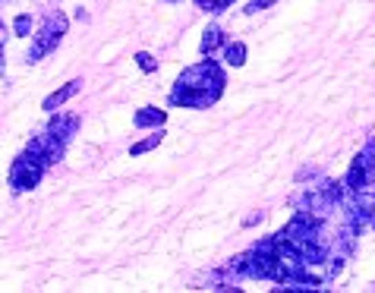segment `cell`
Masks as SVG:
<instances>
[{"instance_id":"10","label":"cell","mask_w":375,"mask_h":293,"mask_svg":"<svg viewBox=\"0 0 375 293\" xmlns=\"http://www.w3.org/2000/svg\"><path fill=\"white\" fill-rule=\"evenodd\" d=\"M224 61L231 63V67H243V63H246V45H240V41L227 45L224 47Z\"/></svg>"},{"instance_id":"3","label":"cell","mask_w":375,"mask_h":293,"mask_svg":"<svg viewBox=\"0 0 375 293\" xmlns=\"http://www.w3.org/2000/svg\"><path fill=\"white\" fill-rule=\"evenodd\" d=\"M47 167L51 164L45 161V155H38L35 149H25L23 155L13 161V167H10V186H13L16 193L35 189L38 183H41V177H45Z\"/></svg>"},{"instance_id":"9","label":"cell","mask_w":375,"mask_h":293,"mask_svg":"<svg viewBox=\"0 0 375 293\" xmlns=\"http://www.w3.org/2000/svg\"><path fill=\"white\" fill-rule=\"evenodd\" d=\"M221 41H224L221 29H218V25H208V29H205V35H202V45H199V47H202L205 57H211V54L221 47Z\"/></svg>"},{"instance_id":"6","label":"cell","mask_w":375,"mask_h":293,"mask_svg":"<svg viewBox=\"0 0 375 293\" xmlns=\"http://www.w3.org/2000/svg\"><path fill=\"white\" fill-rule=\"evenodd\" d=\"M221 95H208V91H186V89H173L171 91V105L177 107H211Z\"/></svg>"},{"instance_id":"4","label":"cell","mask_w":375,"mask_h":293,"mask_svg":"<svg viewBox=\"0 0 375 293\" xmlns=\"http://www.w3.org/2000/svg\"><path fill=\"white\" fill-rule=\"evenodd\" d=\"M67 16L63 13H54V16H47V23L41 25V32L35 35V41H32V51H29V61L35 63V61H41L45 54H51L54 47L61 45V38L67 35Z\"/></svg>"},{"instance_id":"13","label":"cell","mask_w":375,"mask_h":293,"mask_svg":"<svg viewBox=\"0 0 375 293\" xmlns=\"http://www.w3.org/2000/svg\"><path fill=\"white\" fill-rule=\"evenodd\" d=\"M136 61H139V67H142L145 69V73H155V69H158V63H155V57H151V54H136Z\"/></svg>"},{"instance_id":"5","label":"cell","mask_w":375,"mask_h":293,"mask_svg":"<svg viewBox=\"0 0 375 293\" xmlns=\"http://www.w3.org/2000/svg\"><path fill=\"white\" fill-rule=\"evenodd\" d=\"M347 193H356V189H363L366 183L375 180V135L366 142V149L353 158L350 171H347Z\"/></svg>"},{"instance_id":"8","label":"cell","mask_w":375,"mask_h":293,"mask_svg":"<svg viewBox=\"0 0 375 293\" xmlns=\"http://www.w3.org/2000/svg\"><path fill=\"white\" fill-rule=\"evenodd\" d=\"M164 123V111H158V107H142V111L136 113V127L145 129V127H161Z\"/></svg>"},{"instance_id":"14","label":"cell","mask_w":375,"mask_h":293,"mask_svg":"<svg viewBox=\"0 0 375 293\" xmlns=\"http://www.w3.org/2000/svg\"><path fill=\"white\" fill-rule=\"evenodd\" d=\"M271 3H275V0H253V3H249V13H259V10L271 7Z\"/></svg>"},{"instance_id":"11","label":"cell","mask_w":375,"mask_h":293,"mask_svg":"<svg viewBox=\"0 0 375 293\" xmlns=\"http://www.w3.org/2000/svg\"><path fill=\"white\" fill-rule=\"evenodd\" d=\"M158 145H161V133L149 135V139H142V142H136V145H133V149H129V155H145V151L158 149Z\"/></svg>"},{"instance_id":"12","label":"cell","mask_w":375,"mask_h":293,"mask_svg":"<svg viewBox=\"0 0 375 293\" xmlns=\"http://www.w3.org/2000/svg\"><path fill=\"white\" fill-rule=\"evenodd\" d=\"M29 29H32V16H16V23H13V32L16 35H29Z\"/></svg>"},{"instance_id":"15","label":"cell","mask_w":375,"mask_h":293,"mask_svg":"<svg viewBox=\"0 0 375 293\" xmlns=\"http://www.w3.org/2000/svg\"><path fill=\"white\" fill-rule=\"evenodd\" d=\"M231 3H233V0H215V13H221V10H227V7H231Z\"/></svg>"},{"instance_id":"1","label":"cell","mask_w":375,"mask_h":293,"mask_svg":"<svg viewBox=\"0 0 375 293\" xmlns=\"http://www.w3.org/2000/svg\"><path fill=\"white\" fill-rule=\"evenodd\" d=\"M76 127H79V117H61V113H57V120L47 123V129H41V133L32 139L29 149H35L38 155H45V161L54 167L63 158V149L69 145Z\"/></svg>"},{"instance_id":"7","label":"cell","mask_w":375,"mask_h":293,"mask_svg":"<svg viewBox=\"0 0 375 293\" xmlns=\"http://www.w3.org/2000/svg\"><path fill=\"white\" fill-rule=\"evenodd\" d=\"M79 89H83V79H73V83H67L63 89H57L54 95H47V98H45V111H47V113H54L61 105H67V101H69V98H73Z\"/></svg>"},{"instance_id":"2","label":"cell","mask_w":375,"mask_h":293,"mask_svg":"<svg viewBox=\"0 0 375 293\" xmlns=\"http://www.w3.org/2000/svg\"><path fill=\"white\" fill-rule=\"evenodd\" d=\"M173 89H186V91H208V95H221L224 91V69L215 61H202L195 67L183 69L180 79Z\"/></svg>"}]
</instances>
